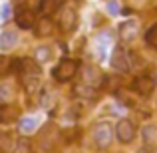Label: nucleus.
<instances>
[{
	"label": "nucleus",
	"mask_w": 157,
	"mask_h": 153,
	"mask_svg": "<svg viewBox=\"0 0 157 153\" xmlns=\"http://www.w3.org/2000/svg\"><path fill=\"white\" fill-rule=\"evenodd\" d=\"M78 24V14L72 6H64V10L60 12V28L62 32H72Z\"/></svg>",
	"instance_id": "5"
},
{
	"label": "nucleus",
	"mask_w": 157,
	"mask_h": 153,
	"mask_svg": "<svg viewBox=\"0 0 157 153\" xmlns=\"http://www.w3.org/2000/svg\"><path fill=\"white\" fill-rule=\"evenodd\" d=\"M18 42V36L14 30H4L0 34V50H12Z\"/></svg>",
	"instance_id": "10"
},
{
	"label": "nucleus",
	"mask_w": 157,
	"mask_h": 153,
	"mask_svg": "<svg viewBox=\"0 0 157 153\" xmlns=\"http://www.w3.org/2000/svg\"><path fill=\"white\" fill-rule=\"evenodd\" d=\"M141 139H143V143H145L147 147H151V145H155V139H157V127L155 125H145V127H141Z\"/></svg>",
	"instance_id": "15"
},
{
	"label": "nucleus",
	"mask_w": 157,
	"mask_h": 153,
	"mask_svg": "<svg viewBox=\"0 0 157 153\" xmlns=\"http://www.w3.org/2000/svg\"><path fill=\"white\" fill-rule=\"evenodd\" d=\"M20 68H22V76H40V66L36 60H22L20 62Z\"/></svg>",
	"instance_id": "13"
},
{
	"label": "nucleus",
	"mask_w": 157,
	"mask_h": 153,
	"mask_svg": "<svg viewBox=\"0 0 157 153\" xmlns=\"http://www.w3.org/2000/svg\"><path fill=\"white\" fill-rule=\"evenodd\" d=\"M36 36H40V38H44V36H50L52 30H54V24L50 18H46V16H42V20H36Z\"/></svg>",
	"instance_id": "12"
},
{
	"label": "nucleus",
	"mask_w": 157,
	"mask_h": 153,
	"mask_svg": "<svg viewBox=\"0 0 157 153\" xmlns=\"http://www.w3.org/2000/svg\"><path fill=\"white\" fill-rule=\"evenodd\" d=\"M18 127H20L22 133H32V131L38 127V117H22L20 123H18Z\"/></svg>",
	"instance_id": "16"
},
{
	"label": "nucleus",
	"mask_w": 157,
	"mask_h": 153,
	"mask_svg": "<svg viewBox=\"0 0 157 153\" xmlns=\"http://www.w3.org/2000/svg\"><path fill=\"white\" fill-rule=\"evenodd\" d=\"M74 92H76V96H82V98H94L96 96V88H92V86H88V84L76 86Z\"/></svg>",
	"instance_id": "17"
},
{
	"label": "nucleus",
	"mask_w": 157,
	"mask_h": 153,
	"mask_svg": "<svg viewBox=\"0 0 157 153\" xmlns=\"http://www.w3.org/2000/svg\"><path fill=\"white\" fill-rule=\"evenodd\" d=\"M82 78H84V84L92 86V88H101V84L105 82V76L100 72L98 68H94V66H86L84 70H82Z\"/></svg>",
	"instance_id": "4"
},
{
	"label": "nucleus",
	"mask_w": 157,
	"mask_h": 153,
	"mask_svg": "<svg viewBox=\"0 0 157 153\" xmlns=\"http://www.w3.org/2000/svg\"><path fill=\"white\" fill-rule=\"evenodd\" d=\"M16 24H18V28H22V30H30V28L36 26V14L32 10H28V8H22V10H18V14H16Z\"/></svg>",
	"instance_id": "9"
},
{
	"label": "nucleus",
	"mask_w": 157,
	"mask_h": 153,
	"mask_svg": "<svg viewBox=\"0 0 157 153\" xmlns=\"http://www.w3.org/2000/svg\"><path fill=\"white\" fill-rule=\"evenodd\" d=\"M115 137L119 143H131L135 139V125L129 119H121L115 125Z\"/></svg>",
	"instance_id": "3"
},
{
	"label": "nucleus",
	"mask_w": 157,
	"mask_h": 153,
	"mask_svg": "<svg viewBox=\"0 0 157 153\" xmlns=\"http://www.w3.org/2000/svg\"><path fill=\"white\" fill-rule=\"evenodd\" d=\"M16 117H18V109L14 105H10V103L0 105V123H12Z\"/></svg>",
	"instance_id": "11"
},
{
	"label": "nucleus",
	"mask_w": 157,
	"mask_h": 153,
	"mask_svg": "<svg viewBox=\"0 0 157 153\" xmlns=\"http://www.w3.org/2000/svg\"><path fill=\"white\" fill-rule=\"evenodd\" d=\"M139 34V24L135 20H127L119 26V38H121L123 44H131Z\"/></svg>",
	"instance_id": "6"
},
{
	"label": "nucleus",
	"mask_w": 157,
	"mask_h": 153,
	"mask_svg": "<svg viewBox=\"0 0 157 153\" xmlns=\"http://www.w3.org/2000/svg\"><path fill=\"white\" fill-rule=\"evenodd\" d=\"M133 90H135V94H139V96L147 98V96H151V94H153L155 82L151 80L149 76H139L137 80L133 82Z\"/></svg>",
	"instance_id": "8"
},
{
	"label": "nucleus",
	"mask_w": 157,
	"mask_h": 153,
	"mask_svg": "<svg viewBox=\"0 0 157 153\" xmlns=\"http://www.w3.org/2000/svg\"><path fill=\"white\" fill-rule=\"evenodd\" d=\"M58 6H60V0H40V14L46 16V18H50V16L54 14V12L58 10Z\"/></svg>",
	"instance_id": "14"
},
{
	"label": "nucleus",
	"mask_w": 157,
	"mask_h": 153,
	"mask_svg": "<svg viewBox=\"0 0 157 153\" xmlns=\"http://www.w3.org/2000/svg\"><path fill=\"white\" fill-rule=\"evenodd\" d=\"M107 12H109L111 16H117L119 14V2H115V0H107Z\"/></svg>",
	"instance_id": "21"
},
{
	"label": "nucleus",
	"mask_w": 157,
	"mask_h": 153,
	"mask_svg": "<svg viewBox=\"0 0 157 153\" xmlns=\"http://www.w3.org/2000/svg\"><path fill=\"white\" fill-rule=\"evenodd\" d=\"M94 141H96V145L100 147V149H105V147H109L111 143V137H113V129H111V125L107 121H100L94 125Z\"/></svg>",
	"instance_id": "2"
},
{
	"label": "nucleus",
	"mask_w": 157,
	"mask_h": 153,
	"mask_svg": "<svg viewBox=\"0 0 157 153\" xmlns=\"http://www.w3.org/2000/svg\"><path fill=\"white\" fill-rule=\"evenodd\" d=\"M145 42H147V46H149V48H155V50H157V24H153V26L147 30Z\"/></svg>",
	"instance_id": "18"
},
{
	"label": "nucleus",
	"mask_w": 157,
	"mask_h": 153,
	"mask_svg": "<svg viewBox=\"0 0 157 153\" xmlns=\"http://www.w3.org/2000/svg\"><path fill=\"white\" fill-rule=\"evenodd\" d=\"M109 64H111V68L117 70V72H129V60H127V54L121 46H117L113 50Z\"/></svg>",
	"instance_id": "7"
},
{
	"label": "nucleus",
	"mask_w": 157,
	"mask_h": 153,
	"mask_svg": "<svg viewBox=\"0 0 157 153\" xmlns=\"http://www.w3.org/2000/svg\"><path fill=\"white\" fill-rule=\"evenodd\" d=\"M52 58V48L50 46H40L38 50H36V60L42 64V62H48Z\"/></svg>",
	"instance_id": "19"
},
{
	"label": "nucleus",
	"mask_w": 157,
	"mask_h": 153,
	"mask_svg": "<svg viewBox=\"0 0 157 153\" xmlns=\"http://www.w3.org/2000/svg\"><path fill=\"white\" fill-rule=\"evenodd\" d=\"M137 153H151V151H149V149H139Z\"/></svg>",
	"instance_id": "22"
},
{
	"label": "nucleus",
	"mask_w": 157,
	"mask_h": 153,
	"mask_svg": "<svg viewBox=\"0 0 157 153\" xmlns=\"http://www.w3.org/2000/svg\"><path fill=\"white\" fill-rule=\"evenodd\" d=\"M76 74H78V62L70 60V58H64V60L54 68L52 76H54L56 82H70Z\"/></svg>",
	"instance_id": "1"
},
{
	"label": "nucleus",
	"mask_w": 157,
	"mask_h": 153,
	"mask_svg": "<svg viewBox=\"0 0 157 153\" xmlns=\"http://www.w3.org/2000/svg\"><path fill=\"white\" fill-rule=\"evenodd\" d=\"M10 16H12V6L10 4H2L0 6V20L6 22V20H10Z\"/></svg>",
	"instance_id": "20"
}]
</instances>
